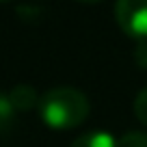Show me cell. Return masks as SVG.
<instances>
[{"instance_id":"6da1fadb","label":"cell","mask_w":147,"mask_h":147,"mask_svg":"<svg viewBox=\"0 0 147 147\" xmlns=\"http://www.w3.org/2000/svg\"><path fill=\"white\" fill-rule=\"evenodd\" d=\"M39 117L52 130H74L87 121L91 113L89 97L74 87L48 89L39 97Z\"/></svg>"},{"instance_id":"7a4b0ae2","label":"cell","mask_w":147,"mask_h":147,"mask_svg":"<svg viewBox=\"0 0 147 147\" xmlns=\"http://www.w3.org/2000/svg\"><path fill=\"white\" fill-rule=\"evenodd\" d=\"M115 20L121 32L136 41H147V0H117Z\"/></svg>"},{"instance_id":"3957f363","label":"cell","mask_w":147,"mask_h":147,"mask_svg":"<svg viewBox=\"0 0 147 147\" xmlns=\"http://www.w3.org/2000/svg\"><path fill=\"white\" fill-rule=\"evenodd\" d=\"M9 100L15 110H32L39 106V93L30 84H18L9 91Z\"/></svg>"},{"instance_id":"277c9868","label":"cell","mask_w":147,"mask_h":147,"mask_svg":"<svg viewBox=\"0 0 147 147\" xmlns=\"http://www.w3.org/2000/svg\"><path fill=\"white\" fill-rule=\"evenodd\" d=\"M69 147H119V145H117V138L113 136L110 132L93 130V132L80 134Z\"/></svg>"},{"instance_id":"5b68a950","label":"cell","mask_w":147,"mask_h":147,"mask_svg":"<svg viewBox=\"0 0 147 147\" xmlns=\"http://www.w3.org/2000/svg\"><path fill=\"white\" fill-rule=\"evenodd\" d=\"M15 115H18V110L11 104L9 93H0V136H7L11 132L15 123Z\"/></svg>"},{"instance_id":"8992f818","label":"cell","mask_w":147,"mask_h":147,"mask_svg":"<svg viewBox=\"0 0 147 147\" xmlns=\"http://www.w3.org/2000/svg\"><path fill=\"white\" fill-rule=\"evenodd\" d=\"M119 147H147V132L143 130H128L117 141Z\"/></svg>"},{"instance_id":"52a82bcc","label":"cell","mask_w":147,"mask_h":147,"mask_svg":"<svg viewBox=\"0 0 147 147\" xmlns=\"http://www.w3.org/2000/svg\"><path fill=\"white\" fill-rule=\"evenodd\" d=\"M134 115L143 125H147V87L141 89L134 97Z\"/></svg>"},{"instance_id":"ba28073f","label":"cell","mask_w":147,"mask_h":147,"mask_svg":"<svg viewBox=\"0 0 147 147\" xmlns=\"http://www.w3.org/2000/svg\"><path fill=\"white\" fill-rule=\"evenodd\" d=\"M134 61H136L138 67L147 69V41H138L136 50H134Z\"/></svg>"},{"instance_id":"9c48e42d","label":"cell","mask_w":147,"mask_h":147,"mask_svg":"<svg viewBox=\"0 0 147 147\" xmlns=\"http://www.w3.org/2000/svg\"><path fill=\"white\" fill-rule=\"evenodd\" d=\"M76 2H82V5H97V2H104V0H76Z\"/></svg>"},{"instance_id":"30bf717a","label":"cell","mask_w":147,"mask_h":147,"mask_svg":"<svg viewBox=\"0 0 147 147\" xmlns=\"http://www.w3.org/2000/svg\"><path fill=\"white\" fill-rule=\"evenodd\" d=\"M0 2H9V0H0Z\"/></svg>"}]
</instances>
